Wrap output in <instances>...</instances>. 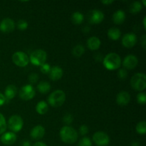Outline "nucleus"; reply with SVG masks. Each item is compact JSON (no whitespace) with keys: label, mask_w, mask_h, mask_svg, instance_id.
<instances>
[{"label":"nucleus","mask_w":146,"mask_h":146,"mask_svg":"<svg viewBox=\"0 0 146 146\" xmlns=\"http://www.w3.org/2000/svg\"><path fill=\"white\" fill-rule=\"evenodd\" d=\"M113 1H113V0H109V1H107V0L106 1H105V0H104V1H102L101 2H102L103 4L108 5V4H112V3H113Z\"/></svg>","instance_id":"39"},{"label":"nucleus","mask_w":146,"mask_h":146,"mask_svg":"<svg viewBox=\"0 0 146 146\" xmlns=\"http://www.w3.org/2000/svg\"><path fill=\"white\" fill-rule=\"evenodd\" d=\"M88 128L86 125H82L79 128V132L80 133H81V135H86V134L88 133Z\"/></svg>","instance_id":"36"},{"label":"nucleus","mask_w":146,"mask_h":146,"mask_svg":"<svg viewBox=\"0 0 146 146\" xmlns=\"http://www.w3.org/2000/svg\"><path fill=\"white\" fill-rule=\"evenodd\" d=\"M121 31H120L118 28H115V27L109 29L108 31V37H109V38H111V40H113V41L118 40V38L121 37Z\"/></svg>","instance_id":"22"},{"label":"nucleus","mask_w":146,"mask_h":146,"mask_svg":"<svg viewBox=\"0 0 146 146\" xmlns=\"http://www.w3.org/2000/svg\"><path fill=\"white\" fill-rule=\"evenodd\" d=\"M17 141V135L13 132H7L1 137V141L4 145H12Z\"/></svg>","instance_id":"16"},{"label":"nucleus","mask_w":146,"mask_h":146,"mask_svg":"<svg viewBox=\"0 0 146 146\" xmlns=\"http://www.w3.org/2000/svg\"><path fill=\"white\" fill-rule=\"evenodd\" d=\"M131 101V95L127 91H121L116 96V103L120 106H126Z\"/></svg>","instance_id":"15"},{"label":"nucleus","mask_w":146,"mask_h":146,"mask_svg":"<svg viewBox=\"0 0 146 146\" xmlns=\"http://www.w3.org/2000/svg\"><path fill=\"white\" fill-rule=\"evenodd\" d=\"M5 101H6L5 96H4L2 94H1V93H0V106H1L4 105V103H5Z\"/></svg>","instance_id":"37"},{"label":"nucleus","mask_w":146,"mask_h":146,"mask_svg":"<svg viewBox=\"0 0 146 146\" xmlns=\"http://www.w3.org/2000/svg\"><path fill=\"white\" fill-rule=\"evenodd\" d=\"M104 65L108 70L118 69L121 65V58L118 54L115 53H110L104 58Z\"/></svg>","instance_id":"2"},{"label":"nucleus","mask_w":146,"mask_h":146,"mask_svg":"<svg viewBox=\"0 0 146 146\" xmlns=\"http://www.w3.org/2000/svg\"><path fill=\"white\" fill-rule=\"evenodd\" d=\"M83 31H84V32H88V31H90V28L88 27H86L85 29H84Z\"/></svg>","instance_id":"43"},{"label":"nucleus","mask_w":146,"mask_h":146,"mask_svg":"<svg viewBox=\"0 0 146 146\" xmlns=\"http://www.w3.org/2000/svg\"><path fill=\"white\" fill-rule=\"evenodd\" d=\"M131 86L133 89L143 91L146 88V76L143 73H137L131 78Z\"/></svg>","instance_id":"4"},{"label":"nucleus","mask_w":146,"mask_h":146,"mask_svg":"<svg viewBox=\"0 0 146 146\" xmlns=\"http://www.w3.org/2000/svg\"><path fill=\"white\" fill-rule=\"evenodd\" d=\"M137 36L133 33H127L122 38V44L125 48H132L136 44Z\"/></svg>","instance_id":"11"},{"label":"nucleus","mask_w":146,"mask_h":146,"mask_svg":"<svg viewBox=\"0 0 146 146\" xmlns=\"http://www.w3.org/2000/svg\"><path fill=\"white\" fill-rule=\"evenodd\" d=\"M28 27V23H27V21L25 20H19L17 22V28L19 30H21V31H24V30H26Z\"/></svg>","instance_id":"30"},{"label":"nucleus","mask_w":146,"mask_h":146,"mask_svg":"<svg viewBox=\"0 0 146 146\" xmlns=\"http://www.w3.org/2000/svg\"><path fill=\"white\" fill-rule=\"evenodd\" d=\"M15 24L12 19L9 18L4 19L0 23V31L4 33H9L14 31Z\"/></svg>","instance_id":"12"},{"label":"nucleus","mask_w":146,"mask_h":146,"mask_svg":"<svg viewBox=\"0 0 146 146\" xmlns=\"http://www.w3.org/2000/svg\"><path fill=\"white\" fill-rule=\"evenodd\" d=\"M63 70L61 67L58 66H55L51 68V70L49 71V78L52 81H58L63 76Z\"/></svg>","instance_id":"17"},{"label":"nucleus","mask_w":146,"mask_h":146,"mask_svg":"<svg viewBox=\"0 0 146 146\" xmlns=\"http://www.w3.org/2000/svg\"><path fill=\"white\" fill-rule=\"evenodd\" d=\"M145 19H146V18L145 17V18H144V19H143V25H144V28L145 29V27H146V25H145Z\"/></svg>","instance_id":"44"},{"label":"nucleus","mask_w":146,"mask_h":146,"mask_svg":"<svg viewBox=\"0 0 146 146\" xmlns=\"http://www.w3.org/2000/svg\"><path fill=\"white\" fill-rule=\"evenodd\" d=\"M47 58V54L42 49H36L33 51L30 55V61L35 66H40L45 64Z\"/></svg>","instance_id":"5"},{"label":"nucleus","mask_w":146,"mask_h":146,"mask_svg":"<svg viewBox=\"0 0 146 146\" xmlns=\"http://www.w3.org/2000/svg\"><path fill=\"white\" fill-rule=\"evenodd\" d=\"M37 88L41 94H46L51 89V86L48 82L41 81L37 86Z\"/></svg>","instance_id":"24"},{"label":"nucleus","mask_w":146,"mask_h":146,"mask_svg":"<svg viewBox=\"0 0 146 146\" xmlns=\"http://www.w3.org/2000/svg\"><path fill=\"white\" fill-rule=\"evenodd\" d=\"M35 94V89L30 84L22 86L19 91V97L24 101H29V100L32 99Z\"/></svg>","instance_id":"8"},{"label":"nucleus","mask_w":146,"mask_h":146,"mask_svg":"<svg viewBox=\"0 0 146 146\" xmlns=\"http://www.w3.org/2000/svg\"><path fill=\"white\" fill-rule=\"evenodd\" d=\"M136 131L141 135H144L146 133V123L145 121H141L136 125Z\"/></svg>","instance_id":"27"},{"label":"nucleus","mask_w":146,"mask_h":146,"mask_svg":"<svg viewBox=\"0 0 146 146\" xmlns=\"http://www.w3.org/2000/svg\"><path fill=\"white\" fill-rule=\"evenodd\" d=\"M12 61L18 66L24 67L28 65L29 62V58L27 54L23 51H17L13 54Z\"/></svg>","instance_id":"7"},{"label":"nucleus","mask_w":146,"mask_h":146,"mask_svg":"<svg viewBox=\"0 0 146 146\" xmlns=\"http://www.w3.org/2000/svg\"><path fill=\"white\" fill-rule=\"evenodd\" d=\"M73 119H74V118H73L72 115L70 113H67L64 115V118H63V121H64V123L67 124V125H69V124H71L73 122Z\"/></svg>","instance_id":"33"},{"label":"nucleus","mask_w":146,"mask_h":146,"mask_svg":"<svg viewBox=\"0 0 146 146\" xmlns=\"http://www.w3.org/2000/svg\"><path fill=\"white\" fill-rule=\"evenodd\" d=\"M17 88L14 85H9L6 88L5 91H4V94H5V98H8V99H12L14 98V96L17 94Z\"/></svg>","instance_id":"20"},{"label":"nucleus","mask_w":146,"mask_h":146,"mask_svg":"<svg viewBox=\"0 0 146 146\" xmlns=\"http://www.w3.org/2000/svg\"><path fill=\"white\" fill-rule=\"evenodd\" d=\"M101 40L96 36H92L89 38L87 41V46L91 50L95 51L98 49L101 46Z\"/></svg>","instance_id":"18"},{"label":"nucleus","mask_w":146,"mask_h":146,"mask_svg":"<svg viewBox=\"0 0 146 146\" xmlns=\"http://www.w3.org/2000/svg\"><path fill=\"white\" fill-rule=\"evenodd\" d=\"M131 146H139V143L138 142H136V141H133L132 143V144H131Z\"/></svg>","instance_id":"42"},{"label":"nucleus","mask_w":146,"mask_h":146,"mask_svg":"<svg viewBox=\"0 0 146 146\" xmlns=\"http://www.w3.org/2000/svg\"><path fill=\"white\" fill-rule=\"evenodd\" d=\"M141 44H142L143 48L145 49V46H146V36L144 34V35L142 36L141 37Z\"/></svg>","instance_id":"38"},{"label":"nucleus","mask_w":146,"mask_h":146,"mask_svg":"<svg viewBox=\"0 0 146 146\" xmlns=\"http://www.w3.org/2000/svg\"><path fill=\"white\" fill-rule=\"evenodd\" d=\"M22 146H31V144H30V142L28 141H24L22 142Z\"/></svg>","instance_id":"41"},{"label":"nucleus","mask_w":146,"mask_h":146,"mask_svg":"<svg viewBox=\"0 0 146 146\" xmlns=\"http://www.w3.org/2000/svg\"><path fill=\"white\" fill-rule=\"evenodd\" d=\"M143 5L140 1H134L129 7L130 12L132 14H138L142 10Z\"/></svg>","instance_id":"23"},{"label":"nucleus","mask_w":146,"mask_h":146,"mask_svg":"<svg viewBox=\"0 0 146 146\" xmlns=\"http://www.w3.org/2000/svg\"><path fill=\"white\" fill-rule=\"evenodd\" d=\"M143 6H145V1H143Z\"/></svg>","instance_id":"45"},{"label":"nucleus","mask_w":146,"mask_h":146,"mask_svg":"<svg viewBox=\"0 0 146 146\" xmlns=\"http://www.w3.org/2000/svg\"><path fill=\"white\" fill-rule=\"evenodd\" d=\"M84 52H85V48H84V47L81 44H78V45L76 46L73 48L72 51L73 55L75 57H77V58L81 57L84 54Z\"/></svg>","instance_id":"26"},{"label":"nucleus","mask_w":146,"mask_h":146,"mask_svg":"<svg viewBox=\"0 0 146 146\" xmlns=\"http://www.w3.org/2000/svg\"><path fill=\"white\" fill-rule=\"evenodd\" d=\"M48 106L47 103H46L45 101H39L38 104L36 106V111L40 115H44L48 111Z\"/></svg>","instance_id":"21"},{"label":"nucleus","mask_w":146,"mask_h":146,"mask_svg":"<svg viewBox=\"0 0 146 146\" xmlns=\"http://www.w3.org/2000/svg\"><path fill=\"white\" fill-rule=\"evenodd\" d=\"M104 14L101 11L98 9L91 10L88 14V21L92 24H98L103 21Z\"/></svg>","instance_id":"10"},{"label":"nucleus","mask_w":146,"mask_h":146,"mask_svg":"<svg viewBox=\"0 0 146 146\" xmlns=\"http://www.w3.org/2000/svg\"><path fill=\"white\" fill-rule=\"evenodd\" d=\"M137 101L139 104L144 105L146 103V95L145 93H139L137 96Z\"/></svg>","instance_id":"31"},{"label":"nucleus","mask_w":146,"mask_h":146,"mask_svg":"<svg viewBox=\"0 0 146 146\" xmlns=\"http://www.w3.org/2000/svg\"><path fill=\"white\" fill-rule=\"evenodd\" d=\"M65 100V93L62 90H56L50 94L48 98V103L52 107L58 108L64 104Z\"/></svg>","instance_id":"3"},{"label":"nucleus","mask_w":146,"mask_h":146,"mask_svg":"<svg viewBox=\"0 0 146 146\" xmlns=\"http://www.w3.org/2000/svg\"><path fill=\"white\" fill-rule=\"evenodd\" d=\"M125 13L123 10H117L113 15V21L115 24H121L125 21Z\"/></svg>","instance_id":"19"},{"label":"nucleus","mask_w":146,"mask_h":146,"mask_svg":"<svg viewBox=\"0 0 146 146\" xmlns=\"http://www.w3.org/2000/svg\"><path fill=\"white\" fill-rule=\"evenodd\" d=\"M23 125H24V122H23L22 118L19 115H14L10 117L8 121V124L7 125H8V128H9L10 131L15 133L21 131Z\"/></svg>","instance_id":"6"},{"label":"nucleus","mask_w":146,"mask_h":146,"mask_svg":"<svg viewBox=\"0 0 146 146\" xmlns=\"http://www.w3.org/2000/svg\"><path fill=\"white\" fill-rule=\"evenodd\" d=\"M40 69H41V71L43 74H47L49 73L50 70H51V66L48 64H44L41 66V68Z\"/></svg>","instance_id":"34"},{"label":"nucleus","mask_w":146,"mask_h":146,"mask_svg":"<svg viewBox=\"0 0 146 146\" xmlns=\"http://www.w3.org/2000/svg\"><path fill=\"white\" fill-rule=\"evenodd\" d=\"M71 20L74 24L79 25L84 21V15L79 11H76L73 14L72 17H71Z\"/></svg>","instance_id":"25"},{"label":"nucleus","mask_w":146,"mask_h":146,"mask_svg":"<svg viewBox=\"0 0 146 146\" xmlns=\"http://www.w3.org/2000/svg\"><path fill=\"white\" fill-rule=\"evenodd\" d=\"M78 146H92V143L90 138L87 137H84L80 140Z\"/></svg>","instance_id":"29"},{"label":"nucleus","mask_w":146,"mask_h":146,"mask_svg":"<svg viewBox=\"0 0 146 146\" xmlns=\"http://www.w3.org/2000/svg\"><path fill=\"white\" fill-rule=\"evenodd\" d=\"M38 79V74H35V73H33V74H31L29 76V81L30 83L31 84H34V83L36 82Z\"/></svg>","instance_id":"35"},{"label":"nucleus","mask_w":146,"mask_h":146,"mask_svg":"<svg viewBox=\"0 0 146 146\" xmlns=\"http://www.w3.org/2000/svg\"><path fill=\"white\" fill-rule=\"evenodd\" d=\"M33 146H47V145L43 142H37Z\"/></svg>","instance_id":"40"},{"label":"nucleus","mask_w":146,"mask_h":146,"mask_svg":"<svg viewBox=\"0 0 146 146\" xmlns=\"http://www.w3.org/2000/svg\"><path fill=\"white\" fill-rule=\"evenodd\" d=\"M60 138L64 143L68 144H73L76 142L78 139L77 131L71 126H64L59 133Z\"/></svg>","instance_id":"1"},{"label":"nucleus","mask_w":146,"mask_h":146,"mask_svg":"<svg viewBox=\"0 0 146 146\" xmlns=\"http://www.w3.org/2000/svg\"><path fill=\"white\" fill-rule=\"evenodd\" d=\"M118 76L121 80H125L128 76V72L125 68H121L118 72Z\"/></svg>","instance_id":"32"},{"label":"nucleus","mask_w":146,"mask_h":146,"mask_svg":"<svg viewBox=\"0 0 146 146\" xmlns=\"http://www.w3.org/2000/svg\"><path fill=\"white\" fill-rule=\"evenodd\" d=\"M7 129V122L4 115L0 113V134L4 133Z\"/></svg>","instance_id":"28"},{"label":"nucleus","mask_w":146,"mask_h":146,"mask_svg":"<svg viewBox=\"0 0 146 146\" xmlns=\"http://www.w3.org/2000/svg\"><path fill=\"white\" fill-rule=\"evenodd\" d=\"M45 134V128L41 125H36L32 128L30 133V136L34 140H39L44 137Z\"/></svg>","instance_id":"14"},{"label":"nucleus","mask_w":146,"mask_h":146,"mask_svg":"<svg viewBox=\"0 0 146 146\" xmlns=\"http://www.w3.org/2000/svg\"><path fill=\"white\" fill-rule=\"evenodd\" d=\"M138 60L135 56L132 55V54H129V55L126 56L125 58L123 59V67L127 69H133L136 67L138 65Z\"/></svg>","instance_id":"13"},{"label":"nucleus","mask_w":146,"mask_h":146,"mask_svg":"<svg viewBox=\"0 0 146 146\" xmlns=\"http://www.w3.org/2000/svg\"><path fill=\"white\" fill-rule=\"evenodd\" d=\"M93 141L98 146H106L109 143L110 138L104 132L98 131L93 135Z\"/></svg>","instance_id":"9"}]
</instances>
